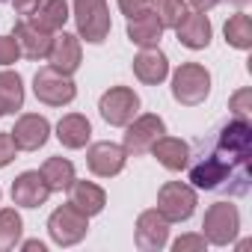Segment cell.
<instances>
[{"label":"cell","instance_id":"1","mask_svg":"<svg viewBox=\"0 0 252 252\" xmlns=\"http://www.w3.org/2000/svg\"><path fill=\"white\" fill-rule=\"evenodd\" d=\"M199 160L190 166V181L199 190L243 196L252 184V125L246 119H231L214 134V140L196 155Z\"/></svg>","mask_w":252,"mask_h":252},{"label":"cell","instance_id":"2","mask_svg":"<svg viewBox=\"0 0 252 252\" xmlns=\"http://www.w3.org/2000/svg\"><path fill=\"white\" fill-rule=\"evenodd\" d=\"M211 92V71L199 63H184L172 74V95L184 107H196Z\"/></svg>","mask_w":252,"mask_h":252},{"label":"cell","instance_id":"3","mask_svg":"<svg viewBox=\"0 0 252 252\" xmlns=\"http://www.w3.org/2000/svg\"><path fill=\"white\" fill-rule=\"evenodd\" d=\"M74 24L80 39H86L89 45H101L110 36L107 0H74Z\"/></svg>","mask_w":252,"mask_h":252},{"label":"cell","instance_id":"4","mask_svg":"<svg viewBox=\"0 0 252 252\" xmlns=\"http://www.w3.org/2000/svg\"><path fill=\"white\" fill-rule=\"evenodd\" d=\"M240 231V214L234 205L228 202H217L205 211V220H202V234L208 243L214 246H228Z\"/></svg>","mask_w":252,"mask_h":252},{"label":"cell","instance_id":"5","mask_svg":"<svg viewBox=\"0 0 252 252\" xmlns=\"http://www.w3.org/2000/svg\"><path fill=\"white\" fill-rule=\"evenodd\" d=\"M33 92L42 104L48 107H63V104H71L74 95H77V86L71 80V74H63L57 71L54 65L48 68H39L36 77H33Z\"/></svg>","mask_w":252,"mask_h":252},{"label":"cell","instance_id":"6","mask_svg":"<svg viewBox=\"0 0 252 252\" xmlns=\"http://www.w3.org/2000/svg\"><path fill=\"white\" fill-rule=\"evenodd\" d=\"M86 231H89V217L80 214L71 202L60 205L48 220V234L57 246H74L86 237Z\"/></svg>","mask_w":252,"mask_h":252},{"label":"cell","instance_id":"7","mask_svg":"<svg viewBox=\"0 0 252 252\" xmlns=\"http://www.w3.org/2000/svg\"><path fill=\"white\" fill-rule=\"evenodd\" d=\"M125 152L128 155H134V158H140V155H146L163 134H166V125H163V119L160 116H155V113H146V116H134L128 125H125Z\"/></svg>","mask_w":252,"mask_h":252},{"label":"cell","instance_id":"8","mask_svg":"<svg viewBox=\"0 0 252 252\" xmlns=\"http://www.w3.org/2000/svg\"><path fill=\"white\" fill-rule=\"evenodd\" d=\"M98 110H101V119L113 128H125L140 110V95L128 86H113L101 95L98 101Z\"/></svg>","mask_w":252,"mask_h":252},{"label":"cell","instance_id":"9","mask_svg":"<svg viewBox=\"0 0 252 252\" xmlns=\"http://www.w3.org/2000/svg\"><path fill=\"white\" fill-rule=\"evenodd\" d=\"M158 211L169 222H184L196 211V190L184 181H166L158 193Z\"/></svg>","mask_w":252,"mask_h":252},{"label":"cell","instance_id":"10","mask_svg":"<svg viewBox=\"0 0 252 252\" xmlns=\"http://www.w3.org/2000/svg\"><path fill=\"white\" fill-rule=\"evenodd\" d=\"M169 240V220L155 208V211H143L137 220V246L143 252H160Z\"/></svg>","mask_w":252,"mask_h":252},{"label":"cell","instance_id":"11","mask_svg":"<svg viewBox=\"0 0 252 252\" xmlns=\"http://www.w3.org/2000/svg\"><path fill=\"white\" fill-rule=\"evenodd\" d=\"M9 134H12V140H15V146H18L21 152H39V149L48 143L51 125H48L45 116L27 113V116H21V119L15 122V128H12Z\"/></svg>","mask_w":252,"mask_h":252},{"label":"cell","instance_id":"12","mask_svg":"<svg viewBox=\"0 0 252 252\" xmlns=\"http://www.w3.org/2000/svg\"><path fill=\"white\" fill-rule=\"evenodd\" d=\"M57 71L63 74H74L83 63V51H80V36H71V33H57L54 42H51V51L45 57Z\"/></svg>","mask_w":252,"mask_h":252},{"label":"cell","instance_id":"13","mask_svg":"<svg viewBox=\"0 0 252 252\" xmlns=\"http://www.w3.org/2000/svg\"><path fill=\"white\" fill-rule=\"evenodd\" d=\"M125 160H128V152L116 143H95L86 155V163L89 169L98 175V178H113L125 169Z\"/></svg>","mask_w":252,"mask_h":252},{"label":"cell","instance_id":"14","mask_svg":"<svg viewBox=\"0 0 252 252\" xmlns=\"http://www.w3.org/2000/svg\"><path fill=\"white\" fill-rule=\"evenodd\" d=\"M15 42H18V48H21V54L27 60H45L48 51H51L54 33H48L45 27H39L33 18H24L15 27Z\"/></svg>","mask_w":252,"mask_h":252},{"label":"cell","instance_id":"15","mask_svg":"<svg viewBox=\"0 0 252 252\" xmlns=\"http://www.w3.org/2000/svg\"><path fill=\"white\" fill-rule=\"evenodd\" d=\"M51 196V187L45 184L42 172H21L15 181H12V202L21 205V208H39L45 205Z\"/></svg>","mask_w":252,"mask_h":252},{"label":"cell","instance_id":"16","mask_svg":"<svg viewBox=\"0 0 252 252\" xmlns=\"http://www.w3.org/2000/svg\"><path fill=\"white\" fill-rule=\"evenodd\" d=\"M128 39H131L137 48H158V45H160V39H163V24H160L155 6L146 9V12H140V15H134V18H128Z\"/></svg>","mask_w":252,"mask_h":252},{"label":"cell","instance_id":"17","mask_svg":"<svg viewBox=\"0 0 252 252\" xmlns=\"http://www.w3.org/2000/svg\"><path fill=\"white\" fill-rule=\"evenodd\" d=\"M211 21H208V15L205 12H187L184 18H181V24L175 27V36H178V42L184 45V48H190V51H202V48H208L211 45Z\"/></svg>","mask_w":252,"mask_h":252},{"label":"cell","instance_id":"18","mask_svg":"<svg viewBox=\"0 0 252 252\" xmlns=\"http://www.w3.org/2000/svg\"><path fill=\"white\" fill-rule=\"evenodd\" d=\"M134 74H137L143 83L158 86V83H163L166 74H169V60H166L158 48H143V51L137 54V60H134Z\"/></svg>","mask_w":252,"mask_h":252},{"label":"cell","instance_id":"19","mask_svg":"<svg viewBox=\"0 0 252 252\" xmlns=\"http://www.w3.org/2000/svg\"><path fill=\"white\" fill-rule=\"evenodd\" d=\"M68 202H71L80 214L95 217V214L104 211L107 196H104V190H101L98 184H92V181H77V178H74L71 187H68Z\"/></svg>","mask_w":252,"mask_h":252},{"label":"cell","instance_id":"20","mask_svg":"<svg viewBox=\"0 0 252 252\" xmlns=\"http://www.w3.org/2000/svg\"><path fill=\"white\" fill-rule=\"evenodd\" d=\"M89 137H92V125H89V119L80 116V113H68V116H63L60 125H57V140H60L65 149H83V146L89 143Z\"/></svg>","mask_w":252,"mask_h":252},{"label":"cell","instance_id":"21","mask_svg":"<svg viewBox=\"0 0 252 252\" xmlns=\"http://www.w3.org/2000/svg\"><path fill=\"white\" fill-rule=\"evenodd\" d=\"M149 152L158 158V163H163L172 172H178L190 163V146L184 140H175V137H160Z\"/></svg>","mask_w":252,"mask_h":252},{"label":"cell","instance_id":"22","mask_svg":"<svg viewBox=\"0 0 252 252\" xmlns=\"http://www.w3.org/2000/svg\"><path fill=\"white\" fill-rule=\"evenodd\" d=\"M24 107V83L15 71H0V113H18Z\"/></svg>","mask_w":252,"mask_h":252},{"label":"cell","instance_id":"23","mask_svg":"<svg viewBox=\"0 0 252 252\" xmlns=\"http://www.w3.org/2000/svg\"><path fill=\"white\" fill-rule=\"evenodd\" d=\"M39 27H45L48 33H57V30H63L65 27V21L71 18L68 15V3L65 0H45V3L30 15Z\"/></svg>","mask_w":252,"mask_h":252},{"label":"cell","instance_id":"24","mask_svg":"<svg viewBox=\"0 0 252 252\" xmlns=\"http://www.w3.org/2000/svg\"><path fill=\"white\" fill-rule=\"evenodd\" d=\"M42 178L51 187V193L54 190H68L71 181H74V163L65 160V158H48L45 166H42Z\"/></svg>","mask_w":252,"mask_h":252},{"label":"cell","instance_id":"25","mask_svg":"<svg viewBox=\"0 0 252 252\" xmlns=\"http://www.w3.org/2000/svg\"><path fill=\"white\" fill-rule=\"evenodd\" d=\"M225 42L237 51H249L252 48V21L246 12H237L225 21Z\"/></svg>","mask_w":252,"mask_h":252},{"label":"cell","instance_id":"26","mask_svg":"<svg viewBox=\"0 0 252 252\" xmlns=\"http://www.w3.org/2000/svg\"><path fill=\"white\" fill-rule=\"evenodd\" d=\"M24 231V220L15 208H3L0 211V252H9Z\"/></svg>","mask_w":252,"mask_h":252},{"label":"cell","instance_id":"27","mask_svg":"<svg viewBox=\"0 0 252 252\" xmlns=\"http://www.w3.org/2000/svg\"><path fill=\"white\" fill-rule=\"evenodd\" d=\"M155 12H158V18H160L163 30H166V27H169V30H175V27L181 24V18L187 15V3H184V0H158Z\"/></svg>","mask_w":252,"mask_h":252},{"label":"cell","instance_id":"28","mask_svg":"<svg viewBox=\"0 0 252 252\" xmlns=\"http://www.w3.org/2000/svg\"><path fill=\"white\" fill-rule=\"evenodd\" d=\"M18 57H21V48L15 36H0V65H12L18 63Z\"/></svg>","mask_w":252,"mask_h":252},{"label":"cell","instance_id":"29","mask_svg":"<svg viewBox=\"0 0 252 252\" xmlns=\"http://www.w3.org/2000/svg\"><path fill=\"white\" fill-rule=\"evenodd\" d=\"M231 110L237 119H249V110H252V89H240L231 95Z\"/></svg>","mask_w":252,"mask_h":252},{"label":"cell","instance_id":"30","mask_svg":"<svg viewBox=\"0 0 252 252\" xmlns=\"http://www.w3.org/2000/svg\"><path fill=\"white\" fill-rule=\"evenodd\" d=\"M205 246H208L205 234H184V237H178V240L172 243L175 252H202Z\"/></svg>","mask_w":252,"mask_h":252},{"label":"cell","instance_id":"31","mask_svg":"<svg viewBox=\"0 0 252 252\" xmlns=\"http://www.w3.org/2000/svg\"><path fill=\"white\" fill-rule=\"evenodd\" d=\"M15 152H18V146H15V140H12V134H9V131L0 134V169L9 166V163L15 160Z\"/></svg>","mask_w":252,"mask_h":252},{"label":"cell","instance_id":"32","mask_svg":"<svg viewBox=\"0 0 252 252\" xmlns=\"http://www.w3.org/2000/svg\"><path fill=\"white\" fill-rule=\"evenodd\" d=\"M152 6H155V0H119V9L128 15V18L140 15V12H146V9H152Z\"/></svg>","mask_w":252,"mask_h":252},{"label":"cell","instance_id":"33","mask_svg":"<svg viewBox=\"0 0 252 252\" xmlns=\"http://www.w3.org/2000/svg\"><path fill=\"white\" fill-rule=\"evenodd\" d=\"M42 3H45V0H12L15 12H18V15H24V18H30V15H33Z\"/></svg>","mask_w":252,"mask_h":252},{"label":"cell","instance_id":"34","mask_svg":"<svg viewBox=\"0 0 252 252\" xmlns=\"http://www.w3.org/2000/svg\"><path fill=\"white\" fill-rule=\"evenodd\" d=\"M190 3H193L199 12H208V9H214V6L220 3V0H190Z\"/></svg>","mask_w":252,"mask_h":252},{"label":"cell","instance_id":"35","mask_svg":"<svg viewBox=\"0 0 252 252\" xmlns=\"http://www.w3.org/2000/svg\"><path fill=\"white\" fill-rule=\"evenodd\" d=\"M24 249H27V252H45V243H42V240H27Z\"/></svg>","mask_w":252,"mask_h":252},{"label":"cell","instance_id":"36","mask_svg":"<svg viewBox=\"0 0 252 252\" xmlns=\"http://www.w3.org/2000/svg\"><path fill=\"white\" fill-rule=\"evenodd\" d=\"M231 3H234V6H246V3H249V0H231Z\"/></svg>","mask_w":252,"mask_h":252},{"label":"cell","instance_id":"37","mask_svg":"<svg viewBox=\"0 0 252 252\" xmlns=\"http://www.w3.org/2000/svg\"><path fill=\"white\" fill-rule=\"evenodd\" d=\"M0 116H3V113H0Z\"/></svg>","mask_w":252,"mask_h":252}]
</instances>
